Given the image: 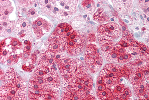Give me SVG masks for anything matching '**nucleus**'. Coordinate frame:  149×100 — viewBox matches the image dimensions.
Masks as SVG:
<instances>
[{"instance_id":"nucleus-1","label":"nucleus","mask_w":149,"mask_h":100,"mask_svg":"<svg viewBox=\"0 0 149 100\" xmlns=\"http://www.w3.org/2000/svg\"><path fill=\"white\" fill-rule=\"evenodd\" d=\"M27 83L15 69L9 67L3 77L0 99L26 100Z\"/></svg>"},{"instance_id":"nucleus-2","label":"nucleus","mask_w":149,"mask_h":100,"mask_svg":"<svg viewBox=\"0 0 149 100\" xmlns=\"http://www.w3.org/2000/svg\"><path fill=\"white\" fill-rule=\"evenodd\" d=\"M84 59L88 69L93 73L97 72L103 63L98 47L94 44H89L86 47Z\"/></svg>"},{"instance_id":"nucleus-3","label":"nucleus","mask_w":149,"mask_h":100,"mask_svg":"<svg viewBox=\"0 0 149 100\" xmlns=\"http://www.w3.org/2000/svg\"><path fill=\"white\" fill-rule=\"evenodd\" d=\"M98 40L112 41L117 39L121 35L120 26L115 23L101 25L97 29Z\"/></svg>"},{"instance_id":"nucleus-4","label":"nucleus","mask_w":149,"mask_h":100,"mask_svg":"<svg viewBox=\"0 0 149 100\" xmlns=\"http://www.w3.org/2000/svg\"><path fill=\"white\" fill-rule=\"evenodd\" d=\"M66 41L67 53L71 56H77L81 55L86 47V37L79 32L74 38Z\"/></svg>"},{"instance_id":"nucleus-5","label":"nucleus","mask_w":149,"mask_h":100,"mask_svg":"<svg viewBox=\"0 0 149 100\" xmlns=\"http://www.w3.org/2000/svg\"><path fill=\"white\" fill-rule=\"evenodd\" d=\"M79 1H56L59 9L58 19L68 20L77 12Z\"/></svg>"},{"instance_id":"nucleus-6","label":"nucleus","mask_w":149,"mask_h":100,"mask_svg":"<svg viewBox=\"0 0 149 100\" xmlns=\"http://www.w3.org/2000/svg\"><path fill=\"white\" fill-rule=\"evenodd\" d=\"M79 60L69 58L55 60L61 75H70L76 78V69L80 62Z\"/></svg>"},{"instance_id":"nucleus-7","label":"nucleus","mask_w":149,"mask_h":100,"mask_svg":"<svg viewBox=\"0 0 149 100\" xmlns=\"http://www.w3.org/2000/svg\"><path fill=\"white\" fill-rule=\"evenodd\" d=\"M47 49L56 54L63 53L67 50L66 40L52 34L45 43Z\"/></svg>"},{"instance_id":"nucleus-8","label":"nucleus","mask_w":149,"mask_h":100,"mask_svg":"<svg viewBox=\"0 0 149 100\" xmlns=\"http://www.w3.org/2000/svg\"><path fill=\"white\" fill-rule=\"evenodd\" d=\"M35 35L37 39H39L45 35V31L48 33L51 28V24L42 18H38L31 24Z\"/></svg>"},{"instance_id":"nucleus-9","label":"nucleus","mask_w":149,"mask_h":100,"mask_svg":"<svg viewBox=\"0 0 149 100\" xmlns=\"http://www.w3.org/2000/svg\"><path fill=\"white\" fill-rule=\"evenodd\" d=\"M115 9L120 13L127 14L132 11V1H112Z\"/></svg>"},{"instance_id":"nucleus-10","label":"nucleus","mask_w":149,"mask_h":100,"mask_svg":"<svg viewBox=\"0 0 149 100\" xmlns=\"http://www.w3.org/2000/svg\"><path fill=\"white\" fill-rule=\"evenodd\" d=\"M15 23V21H11L9 18L5 20H1V36H6L10 34L14 28Z\"/></svg>"},{"instance_id":"nucleus-11","label":"nucleus","mask_w":149,"mask_h":100,"mask_svg":"<svg viewBox=\"0 0 149 100\" xmlns=\"http://www.w3.org/2000/svg\"><path fill=\"white\" fill-rule=\"evenodd\" d=\"M135 95L141 99H149V84L144 82L136 85L133 88Z\"/></svg>"},{"instance_id":"nucleus-12","label":"nucleus","mask_w":149,"mask_h":100,"mask_svg":"<svg viewBox=\"0 0 149 100\" xmlns=\"http://www.w3.org/2000/svg\"><path fill=\"white\" fill-rule=\"evenodd\" d=\"M0 16L1 20L8 19L10 14L13 11V7L12 6V3L9 1H0Z\"/></svg>"},{"instance_id":"nucleus-13","label":"nucleus","mask_w":149,"mask_h":100,"mask_svg":"<svg viewBox=\"0 0 149 100\" xmlns=\"http://www.w3.org/2000/svg\"><path fill=\"white\" fill-rule=\"evenodd\" d=\"M72 30V26L69 24L66 23H61L58 25L52 34L66 40L67 33Z\"/></svg>"},{"instance_id":"nucleus-14","label":"nucleus","mask_w":149,"mask_h":100,"mask_svg":"<svg viewBox=\"0 0 149 100\" xmlns=\"http://www.w3.org/2000/svg\"><path fill=\"white\" fill-rule=\"evenodd\" d=\"M56 1H39L41 12L48 16H52L54 10Z\"/></svg>"},{"instance_id":"nucleus-15","label":"nucleus","mask_w":149,"mask_h":100,"mask_svg":"<svg viewBox=\"0 0 149 100\" xmlns=\"http://www.w3.org/2000/svg\"><path fill=\"white\" fill-rule=\"evenodd\" d=\"M118 48L119 46H117L114 47L110 52L102 53L103 55L107 61L111 63H118V57L120 54Z\"/></svg>"},{"instance_id":"nucleus-16","label":"nucleus","mask_w":149,"mask_h":100,"mask_svg":"<svg viewBox=\"0 0 149 100\" xmlns=\"http://www.w3.org/2000/svg\"><path fill=\"white\" fill-rule=\"evenodd\" d=\"M107 12L102 7L97 9V11L94 15V20L100 23L107 22L109 20V12L107 13Z\"/></svg>"},{"instance_id":"nucleus-17","label":"nucleus","mask_w":149,"mask_h":100,"mask_svg":"<svg viewBox=\"0 0 149 100\" xmlns=\"http://www.w3.org/2000/svg\"><path fill=\"white\" fill-rule=\"evenodd\" d=\"M31 24L28 19L26 18H19L15 28L14 31L17 30H25L31 31Z\"/></svg>"},{"instance_id":"nucleus-18","label":"nucleus","mask_w":149,"mask_h":100,"mask_svg":"<svg viewBox=\"0 0 149 100\" xmlns=\"http://www.w3.org/2000/svg\"><path fill=\"white\" fill-rule=\"evenodd\" d=\"M81 5L84 11L90 15H92L96 8L94 1L91 0L82 1Z\"/></svg>"},{"instance_id":"nucleus-19","label":"nucleus","mask_w":149,"mask_h":100,"mask_svg":"<svg viewBox=\"0 0 149 100\" xmlns=\"http://www.w3.org/2000/svg\"><path fill=\"white\" fill-rule=\"evenodd\" d=\"M97 98L101 100H113L112 91L109 88H106L102 90L96 91Z\"/></svg>"},{"instance_id":"nucleus-20","label":"nucleus","mask_w":149,"mask_h":100,"mask_svg":"<svg viewBox=\"0 0 149 100\" xmlns=\"http://www.w3.org/2000/svg\"><path fill=\"white\" fill-rule=\"evenodd\" d=\"M102 53H108L114 48V44L112 41L107 40H98Z\"/></svg>"},{"instance_id":"nucleus-21","label":"nucleus","mask_w":149,"mask_h":100,"mask_svg":"<svg viewBox=\"0 0 149 100\" xmlns=\"http://www.w3.org/2000/svg\"><path fill=\"white\" fill-rule=\"evenodd\" d=\"M125 88V86L124 84H117L112 92L113 100H120V96L123 93Z\"/></svg>"},{"instance_id":"nucleus-22","label":"nucleus","mask_w":149,"mask_h":100,"mask_svg":"<svg viewBox=\"0 0 149 100\" xmlns=\"http://www.w3.org/2000/svg\"><path fill=\"white\" fill-rule=\"evenodd\" d=\"M133 56L126 49L125 53L120 54L118 57V63L120 64H125L132 59Z\"/></svg>"},{"instance_id":"nucleus-23","label":"nucleus","mask_w":149,"mask_h":100,"mask_svg":"<svg viewBox=\"0 0 149 100\" xmlns=\"http://www.w3.org/2000/svg\"><path fill=\"white\" fill-rule=\"evenodd\" d=\"M80 16H76L70 22L71 25L75 29L80 28L81 26H82L84 23L85 22L82 17Z\"/></svg>"},{"instance_id":"nucleus-24","label":"nucleus","mask_w":149,"mask_h":100,"mask_svg":"<svg viewBox=\"0 0 149 100\" xmlns=\"http://www.w3.org/2000/svg\"><path fill=\"white\" fill-rule=\"evenodd\" d=\"M23 55L22 53L12 55L6 61L7 65H15L18 62L19 58H22Z\"/></svg>"},{"instance_id":"nucleus-25","label":"nucleus","mask_w":149,"mask_h":100,"mask_svg":"<svg viewBox=\"0 0 149 100\" xmlns=\"http://www.w3.org/2000/svg\"><path fill=\"white\" fill-rule=\"evenodd\" d=\"M132 95V92L129 88H125L123 93L120 95V100H128Z\"/></svg>"},{"instance_id":"nucleus-26","label":"nucleus","mask_w":149,"mask_h":100,"mask_svg":"<svg viewBox=\"0 0 149 100\" xmlns=\"http://www.w3.org/2000/svg\"><path fill=\"white\" fill-rule=\"evenodd\" d=\"M27 17L30 18H33L37 17L38 15V11L36 8H32L29 9L26 12Z\"/></svg>"},{"instance_id":"nucleus-27","label":"nucleus","mask_w":149,"mask_h":100,"mask_svg":"<svg viewBox=\"0 0 149 100\" xmlns=\"http://www.w3.org/2000/svg\"><path fill=\"white\" fill-rule=\"evenodd\" d=\"M19 5L23 7H29L33 6L36 3V1H17Z\"/></svg>"},{"instance_id":"nucleus-28","label":"nucleus","mask_w":149,"mask_h":100,"mask_svg":"<svg viewBox=\"0 0 149 100\" xmlns=\"http://www.w3.org/2000/svg\"><path fill=\"white\" fill-rule=\"evenodd\" d=\"M33 68H34V66L33 64L29 65V66H26V65H24L22 66L23 70L27 72H31L32 71V69Z\"/></svg>"},{"instance_id":"nucleus-29","label":"nucleus","mask_w":149,"mask_h":100,"mask_svg":"<svg viewBox=\"0 0 149 100\" xmlns=\"http://www.w3.org/2000/svg\"><path fill=\"white\" fill-rule=\"evenodd\" d=\"M32 45H26L24 48V51L23 53L25 54H28L30 55L31 50H32Z\"/></svg>"},{"instance_id":"nucleus-30","label":"nucleus","mask_w":149,"mask_h":100,"mask_svg":"<svg viewBox=\"0 0 149 100\" xmlns=\"http://www.w3.org/2000/svg\"><path fill=\"white\" fill-rule=\"evenodd\" d=\"M139 47L149 54V48L143 43H139Z\"/></svg>"},{"instance_id":"nucleus-31","label":"nucleus","mask_w":149,"mask_h":100,"mask_svg":"<svg viewBox=\"0 0 149 100\" xmlns=\"http://www.w3.org/2000/svg\"><path fill=\"white\" fill-rule=\"evenodd\" d=\"M118 44V45H120L121 47L127 48L130 47V44L126 41H124V40H121Z\"/></svg>"},{"instance_id":"nucleus-32","label":"nucleus","mask_w":149,"mask_h":100,"mask_svg":"<svg viewBox=\"0 0 149 100\" xmlns=\"http://www.w3.org/2000/svg\"><path fill=\"white\" fill-rule=\"evenodd\" d=\"M88 41H94L96 40L95 35L93 33H90L87 36Z\"/></svg>"},{"instance_id":"nucleus-33","label":"nucleus","mask_w":149,"mask_h":100,"mask_svg":"<svg viewBox=\"0 0 149 100\" xmlns=\"http://www.w3.org/2000/svg\"><path fill=\"white\" fill-rule=\"evenodd\" d=\"M37 54L36 53H33L31 56V61H32V64H34L36 62L37 60Z\"/></svg>"},{"instance_id":"nucleus-34","label":"nucleus","mask_w":149,"mask_h":100,"mask_svg":"<svg viewBox=\"0 0 149 100\" xmlns=\"http://www.w3.org/2000/svg\"><path fill=\"white\" fill-rule=\"evenodd\" d=\"M30 55L28 54H25V53H23V60L26 61L29 58V56H30Z\"/></svg>"},{"instance_id":"nucleus-35","label":"nucleus","mask_w":149,"mask_h":100,"mask_svg":"<svg viewBox=\"0 0 149 100\" xmlns=\"http://www.w3.org/2000/svg\"><path fill=\"white\" fill-rule=\"evenodd\" d=\"M24 44L25 45H32V43L31 41H29V40H25V41H24Z\"/></svg>"}]
</instances>
